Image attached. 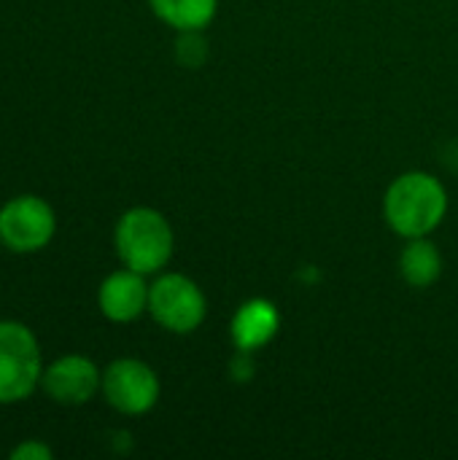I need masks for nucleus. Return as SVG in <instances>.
Here are the masks:
<instances>
[{
	"label": "nucleus",
	"instance_id": "nucleus-7",
	"mask_svg": "<svg viewBox=\"0 0 458 460\" xmlns=\"http://www.w3.org/2000/svg\"><path fill=\"white\" fill-rule=\"evenodd\" d=\"M100 385H103V372L92 358L81 353H67L54 358L51 364L43 367V377H40V391L62 407H81L92 402L100 394Z\"/></svg>",
	"mask_w": 458,
	"mask_h": 460
},
{
	"label": "nucleus",
	"instance_id": "nucleus-12",
	"mask_svg": "<svg viewBox=\"0 0 458 460\" xmlns=\"http://www.w3.org/2000/svg\"><path fill=\"white\" fill-rule=\"evenodd\" d=\"M205 51H208V46H205V38L200 35V30H184V32H178L175 57H178L181 65H186V67L202 65Z\"/></svg>",
	"mask_w": 458,
	"mask_h": 460
},
{
	"label": "nucleus",
	"instance_id": "nucleus-3",
	"mask_svg": "<svg viewBox=\"0 0 458 460\" xmlns=\"http://www.w3.org/2000/svg\"><path fill=\"white\" fill-rule=\"evenodd\" d=\"M43 377V353L35 332L22 321H0V407L27 402Z\"/></svg>",
	"mask_w": 458,
	"mask_h": 460
},
{
	"label": "nucleus",
	"instance_id": "nucleus-9",
	"mask_svg": "<svg viewBox=\"0 0 458 460\" xmlns=\"http://www.w3.org/2000/svg\"><path fill=\"white\" fill-rule=\"evenodd\" d=\"M278 326H281L278 307L267 299H251L238 307V313L232 315L229 332H232L235 348L243 353H251V350L265 348L278 334Z\"/></svg>",
	"mask_w": 458,
	"mask_h": 460
},
{
	"label": "nucleus",
	"instance_id": "nucleus-2",
	"mask_svg": "<svg viewBox=\"0 0 458 460\" xmlns=\"http://www.w3.org/2000/svg\"><path fill=\"white\" fill-rule=\"evenodd\" d=\"M113 248L124 267L140 275H157L175 251L170 221L154 208H130L113 226Z\"/></svg>",
	"mask_w": 458,
	"mask_h": 460
},
{
	"label": "nucleus",
	"instance_id": "nucleus-5",
	"mask_svg": "<svg viewBox=\"0 0 458 460\" xmlns=\"http://www.w3.org/2000/svg\"><path fill=\"white\" fill-rule=\"evenodd\" d=\"M208 313L202 288L178 272H165L148 286V315L173 334H192Z\"/></svg>",
	"mask_w": 458,
	"mask_h": 460
},
{
	"label": "nucleus",
	"instance_id": "nucleus-10",
	"mask_svg": "<svg viewBox=\"0 0 458 460\" xmlns=\"http://www.w3.org/2000/svg\"><path fill=\"white\" fill-rule=\"evenodd\" d=\"M400 272H402L408 286L427 288L440 278L443 256L427 237H413L400 256Z\"/></svg>",
	"mask_w": 458,
	"mask_h": 460
},
{
	"label": "nucleus",
	"instance_id": "nucleus-1",
	"mask_svg": "<svg viewBox=\"0 0 458 460\" xmlns=\"http://www.w3.org/2000/svg\"><path fill=\"white\" fill-rule=\"evenodd\" d=\"M383 213L397 234L408 240L427 237L443 224L448 213V194L435 175L413 170L389 186Z\"/></svg>",
	"mask_w": 458,
	"mask_h": 460
},
{
	"label": "nucleus",
	"instance_id": "nucleus-4",
	"mask_svg": "<svg viewBox=\"0 0 458 460\" xmlns=\"http://www.w3.org/2000/svg\"><path fill=\"white\" fill-rule=\"evenodd\" d=\"M57 234V213L38 194H19L0 205V245L27 256L43 251Z\"/></svg>",
	"mask_w": 458,
	"mask_h": 460
},
{
	"label": "nucleus",
	"instance_id": "nucleus-8",
	"mask_svg": "<svg viewBox=\"0 0 458 460\" xmlns=\"http://www.w3.org/2000/svg\"><path fill=\"white\" fill-rule=\"evenodd\" d=\"M97 307L111 323H132L148 313V283L146 275L124 267L111 272L97 288Z\"/></svg>",
	"mask_w": 458,
	"mask_h": 460
},
{
	"label": "nucleus",
	"instance_id": "nucleus-6",
	"mask_svg": "<svg viewBox=\"0 0 458 460\" xmlns=\"http://www.w3.org/2000/svg\"><path fill=\"white\" fill-rule=\"evenodd\" d=\"M100 394L119 415H146L159 402V377L140 358H116L103 369Z\"/></svg>",
	"mask_w": 458,
	"mask_h": 460
},
{
	"label": "nucleus",
	"instance_id": "nucleus-11",
	"mask_svg": "<svg viewBox=\"0 0 458 460\" xmlns=\"http://www.w3.org/2000/svg\"><path fill=\"white\" fill-rule=\"evenodd\" d=\"M148 5L157 19L184 32V30L208 27L216 16L219 0H148Z\"/></svg>",
	"mask_w": 458,
	"mask_h": 460
},
{
	"label": "nucleus",
	"instance_id": "nucleus-13",
	"mask_svg": "<svg viewBox=\"0 0 458 460\" xmlns=\"http://www.w3.org/2000/svg\"><path fill=\"white\" fill-rule=\"evenodd\" d=\"M51 447L40 439H24L16 447H11L8 458L11 460H51Z\"/></svg>",
	"mask_w": 458,
	"mask_h": 460
}]
</instances>
